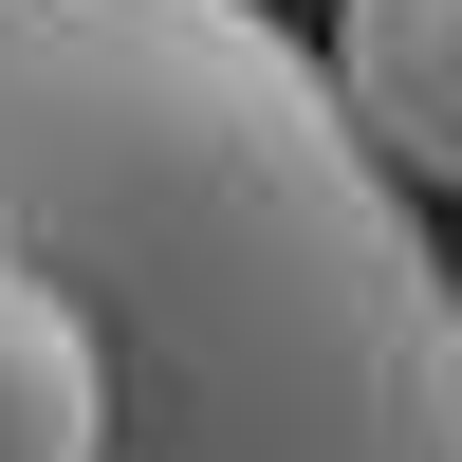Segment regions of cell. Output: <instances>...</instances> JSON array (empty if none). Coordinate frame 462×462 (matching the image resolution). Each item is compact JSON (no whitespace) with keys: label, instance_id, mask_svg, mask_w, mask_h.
Listing matches in <instances>:
<instances>
[{"label":"cell","instance_id":"obj_1","mask_svg":"<svg viewBox=\"0 0 462 462\" xmlns=\"http://www.w3.org/2000/svg\"><path fill=\"white\" fill-rule=\"evenodd\" d=\"M0 259L93 333L111 462H462L426 185L259 0H0Z\"/></svg>","mask_w":462,"mask_h":462},{"label":"cell","instance_id":"obj_3","mask_svg":"<svg viewBox=\"0 0 462 462\" xmlns=\"http://www.w3.org/2000/svg\"><path fill=\"white\" fill-rule=\"evenodd\" d=\"M0 462H111V407H93V333L0 259Z\"/></svg>","mask_w":462,"mask_h":462},{"label":"cell","instance_id":"obj_2","mask_svg":"<svg viewBox=\"0 0 462 462\" xmlns=\"http://www.w3.org/2000/svg\"><path fill=\"white\" fill-rule=\"evenodd\" d=\"M333 93L426 204H462V0H333Z\"/></svg>","mask_w":462,"mask_h":462}]
</instances>
